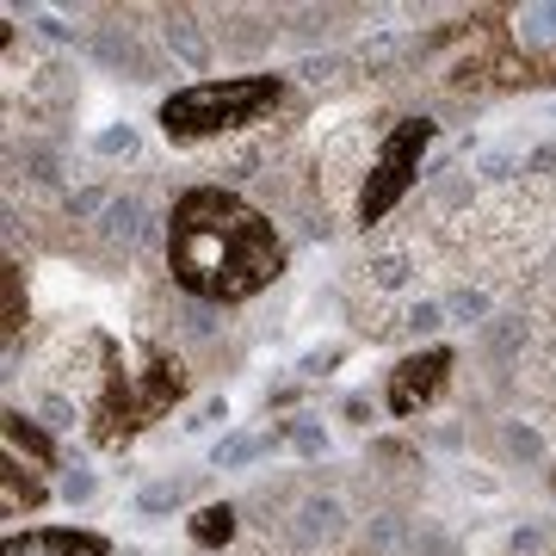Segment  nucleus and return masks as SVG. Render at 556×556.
<instances>
[{
    "label": "nucleus",
    "mask_w": 556,
    "mask_h": 556,
    "mask_svg": "<svg viewBox=\"0 0 556 556\" xmlns=\"http://www.w3.org/2000/svg\"><path fill=\"white\" fill-rule=\"evenodd\" d=\"M161 260L179 291L211 309L254 303L291 266L278 223L223 179H199V186L174 192L167 223H161Z\"/></svg>",
    "instance_id": "obj_1"
},
{
    "label": "nucleus",
    "mask_w": 556,
    "mask_h": 556,
    "mask_svg": "<svg viewBox=\"0 0 556 556\" xmlns=\"http://www.w3.org/2000/svg\"><path fill=\"white\" fill-rule=\"evenodd\" d=\"M433 137H439V124L427 118V112H402V118L383 124V137L371 142V161H365V174H358V199H353V217L365 223V229L383 223L402 199H408V186H415Z\"/></svg>",
    "instance_id": "obj_4"
},
{
    "label": "nucleus",
    "mask_w": 556,
    "mask_h": 556,
    "mask_svg": "<svg viewBox=\"0 0 556 556\" xmlns=\"http://www.w3.org/2000/svg\"><path fill=\"white\" fill-rule=\"evenodd\" d=\"M7 452L13 457L25 452V457H38L43 470H56V439L43 433L31 415H20V408H7Z\"/></svg>",
    "instance_id": "obj_8"
},
{
    "label": "nucleus",
    "mask_w": 556,
    "mask_h": 556,
    "mask_svg": "<svg viewBox=\"0 0 556 556\" xmlns=\"http://www.w3.org/2000/svg\"><path fill=\"white\" fill-rule=\"evenodd\" d=\"M186 532H192V544L217 551V544H229V538H236V507H229V501H211V507H199V514H192V526H186Z\"/></svg>",
    "instance_id": "obj_9"
},
{
    "label": "nucleus",
    "mask_w": 556,
    "mask_h": 556,
    "mask_svg": "<svg viewBox=\"0 0 556 556\" xmlns=\"http://www.w3.org/2000/svg\"><path fill=\"white\" fill-rule=\"evenodd\" d=\"M179 396H186V365H179L167 346H142L137 365H130L118 340H100V390L87 402L100 445H112V452L130 445V439H137L142 427H155Z\"/></svg>",
    "instance_id": "obj_3"
},
{
    "label": "nucleus",
    "mask_w": 556,
    "mask_h": 556,
    "mask_svg": "<svg viewBox=\"0 0 556 556\" xmlns=\"http://www.w3.org/2000/svg\"><path fill=\"white\" fill-rule=\"evenodd\" d=\"M43 501H50V489H43L38 470H20V457H7V464H0V514L7 519L38 514Z\"/></svg>",
    "instance_id": "obj_7"
},
{
    "label": "nucleus",
    "mask_w": 556,
    "mask_h": 556,
    "mask_svg": "<svg viewBox=\"0 0 556 556\" xmlns=\"http://www.w3.org/2000/svg\"><path fill=\"white\" fill-rule=\"evenodd\" d=\"M285 105H291V75H211L174 87L155 105V124L174 149H199V142L241 137V130L278 118Z\"/></svg>",
    "instance_id": "obj_2"
},
{
    "label": "nucleus",
    "mask_w": 556,
    "mask_h": 556,
    "mask_svg": "<svg viewBox=\"0 0 556 556\" xmlns=\"http://www.w3.org/2000/svg\"><path fill=\"white\" fill-rule=\"evenodd\" d=\"M452 371H457V353H452V346H420V353L396 358V371H390V383H383V408H390L396 420L427 415V408L445 396Z\"/></svg>",
    "instance_id": "obj_5"
},
{
    "label": "nucleus",
    "mask_w": 556,
    "mask_h": 556,
    "mask_svg": "<svg viewBox=\"0 0 556 556\" xmlns=\"http://www.w3.org/2000/svg\"><path fill=\"white\" fill-rule=\"evenodd\" d=\"M7 556H112V538L87 526H25L7 538Z\"/></svg>",
    "instance_id": "obj_6"
}]
</instances>
